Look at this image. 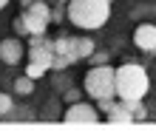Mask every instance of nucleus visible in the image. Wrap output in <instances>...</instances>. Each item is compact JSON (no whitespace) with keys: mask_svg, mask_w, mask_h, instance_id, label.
I'll return each instance as SVG.
<instances>
[{"mask_svg":"<svg viewBox=\"0 0 156 136\" xmlns=\"http://www.w3.org/2000/svg\"><path fill=\"white\" fill-rule=\"evenodd\" d=\"M68 23L82 31H94L111 20V0H68Z\"/></svg>","mask_w":156,"mask_h":136,"instance_id":"1","label":"nucleus"},{"mask_svg":"<svg viewBox=\"0 0 156 136\" xmlns=\"http://www.w3.org/2000/svg\"><path fill=\"white\" fill-rule=\"evenodd\" d=\"M151 88L148 71H145L139 62L128 60L116 68V99H142Z\"/></svg>","mask_w":156,"mask_h":136,"instance_id":"2","label":"nucleus"},{"mask_svg":"<svg viewBox=\"0 0 156 136\" xmlns=\"http://www.w3.org/2000/svg\"><path fill=\"white\" fill-rule=\"evenodd\" d=\"M82 91L94 99H114L116 96V68L105 65H91L85 79H82Z\"/></svg>","mask_w":156,"mask_h":136,"instance_id":"3","label":"nucleus"},{"mask_svg":"<svg viewBox=\"0 0 156 136\" xmlns=\"http://www.w3.org/2000/svg\"><path fill=\"white\" fill-rule=\"evenodd\" d=\"M20 17L26 20L31 34H45V29H48V23H51V6L45 3V0H37V3L26 6L20 12Z\"/></svg>","mask_w":156,"mask_h":136,"instance_id":"4","label":"nucleus"},{"mask_svg":"<svg viewBox=\"0 0 156 136\" xmlns=\"http://www.w3.org/2000/svg\"><path fill=\"white\" fill-rule=\"evenodd\" d=\"M102 119V113H99V108L88 105V102H71L66 108V113H62V122L66 125H97Z\"/></svg>","mask_w":156,"mask_h":136,"instance_id":"5","label":"nucleus"},{"mask_svg":"<svg viewBox=\"0 0 156 136\" xmlns=\"http://www.w3.org/2000/svg\"><path fill=\"white\" fill-rule=\"evenodd\" d=\"M23 54H26V48H23V43H20V37H6V40H0V62H6V65H17V62L23 60Z\"/></svg>","mask_w":156,"mask_h":136,"instance_id":"6","label":"nucleus"},{"mask_svg":"<svg viewBox=\"0 0 156 136\" xmlns=\"http://www.w3.org/2000/svg\"><path fill=\"white\" fill-rule=\"evenodd\" d=\"M133 43H136V48L145 51V54H151L156 48V26L153 23H142V26H136V31H133Z\"/></svg>","mask_w":156,"mask_h":136,"instance_id":"7","label":"nucleus"},{"mask_svg":"<svg viewBox=\"0 0 156 136\" xmlns=\"http://www.w3.org/2000/svg\"><path fill=\"white\" fill-rule=\"evenodd\" d=\"M94 51H97V43L91 40V37H71V48H68V54H71V60H74V62L88 60Z\"/></svg>","mask_w":156,"mask_h":136,"instance_id":"8","label":"nucleus"},{"mask_svg":"<svg viewBox=\"0 0 156 136\" xmlns=\"http://www.w3.org/2000/svg\"><path fill=\"white\" fill-rule=\"evenodd\" d=\"M105 122H111V125H131L133 122V113H131V108L119 99V102H114L111 111L105 113Z\"/></svg>","mask_w":156,"mask_h":136,"instance_id":"9","label":"nucleus"},{"mask_svg":"<svg viewBox=\"0 0 156 136\" xmlns=\"http://www.w3.org/2000/svg\"><path fill=\"white\" fill-rule=\"evenodd\" d=\"M122 102H125V99H122ZM125 105L131 108V113H133V122H145V119H148V108L142 105V99H128Z\"/></svg>","mask_w":156,"mask_h":136,"instance_id":"10","label":"nucleus"},{"mask_svg":"<svg viewBox=\"0 0 156 136\" xmlns=\"http://www.w3.org/2000/svg\"><path fill=\"white\" fill-rule=\"evenodd\" d=\"M34 91V79L29 74H23V77H17L14 79V94H20V96H29Z\"/></svg>","mask_w":156,"mask_h":136,"instance_id":"11","label":"nucleus"},{"mask_svg":"<svg viewBox=\"0 0 156 136\" xmlns=\"http://www.w3.org/2000/svg\"><path fill=\"white\" fill-rule=\"evenodd\" d=\"M14 111V99L6 94V91H0V119H6V116H12Z\"/></svg>","mask_w":156,"mask_h":136,"instance_id":"12","label":"nucleus"},{"mask_svg":"<svg viewBox=\"0 0 156 136\" xmlns=\"http://www.w3.org/2000/svg\"><path fill=\"white\" fill-rule=\"evenodd\" d=\"M45 71H48V65H43V62H34V60H29V65H26V74H29L31 79H40Z\"/></svg>","mask_w":156,"mask_h":136,"instance_id":"13","label":"nucleus"},{"mask_svg":"<svg viewBox=\"0 0 156 136\" xmlns=\"http://www.w3.org/2000/svg\"><path fill=\"white\" fill-rule=\"evenodd\" d=\"M12 26H14V34H17V37H20V40H23V37H31V31H29V26H26V20H23L20 14H17L14 20H12Z\"/></svg>","mask_w":156,"mask_h":136,"instance_id":"14","label":"nucleus"},{"mask_svg":"<svg viewBox=\"0 0 156 136\" xmlns=\"http://www.w3.org/2000/svg\"><path fill=\"white\" fill-rule=\"evenodd\" d=\"M62 17H68V9H66V3H57V6H51V23H60Z\"/></svg>","mask_w":156,"mask_h":136,"instance_id":"15","label":"nucleus"},{"mask_svg":"<svg viewBox=\"0 0 156 136\" xmlns=\"http://www.w3.org/2000/svg\"><path fill=\"white\" fill-rule=\"evenodd\" d=\"M88 62H91V65H105V62H108V51H94V54H91V57H88Z\"/></svg>","mask_w":156,"mask_h":136,"instance_id":"16","label":"nucleus"},{"mask_svg":"<svg viewBox=\"0 0 156 136\" xmlns=\"http://www.w3.org/2000/svg\"><path fill=\"white\" fill-rule=\"evenodd\" d=\"M114 102H116V99H97V108H99V113L105 116V113L114 108Z\"/></svg>","mask_w":156,"mask_h":136,"instance_id":"17","label":"nucleus"},{"mask_svg":"<svg viewBox=\"0 0 156 136\" xmlns=\"http://www.w3.org/2000/svg\"><path fill=\"white\" fill-rule=\"evenodd\" d=\"M66 99H68V102H80V91H77V88L66 91Z\"/></svg>","mask_w":156,"mask_h":136,"instance_id":"18","label":"nucleus"},{"mask_svg":"<svg viewBox=\"0 0 156 136\" xmlns=\"http://www.w3.org/2000/svg\"><path fill=\"white\" fill-rule=\"evenodd\" d=\"M31 3H37V0H20V6L26 9V6H31Z\"/></svg>","mask_w":156,"mask_h":136,"instance_id":"19","label":"nucleus"},{"mask_svg":"<svg viewBox=\"0 0 156 136\" xmlns=\"http://www.w3.org/2000/svg\"><path fill=\"white\" fill-rule=\"evenodd\" d=\"M9 6V0H0V9H6Z\"/></svg>","mask_w":156,"mask_h":136,"instance_id":"20","label":"nucleus"},{"mask_svg":"<svg viewBox=\"0 0 156 136\" xmlns=\"http://www.w3.org/2000/svg\"><path fill=\"white\" fill-rule=\"evenodd\" d=\"M151 57H156V48H153V51H151Z\"/></svg>","mask_w":156,"mask_h":136,"instance_id":"21","label":"nucleus"}]
</instances>
